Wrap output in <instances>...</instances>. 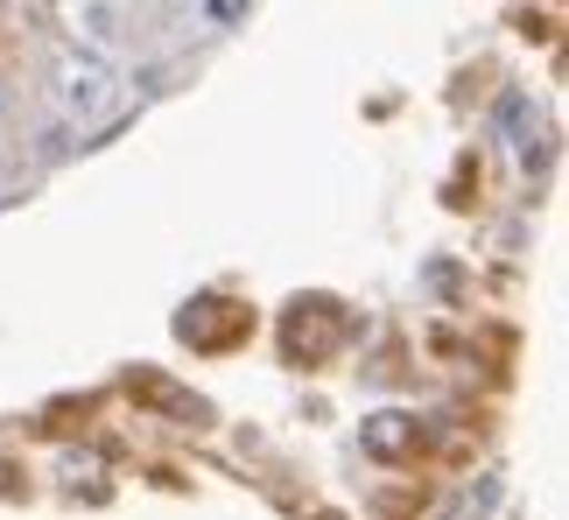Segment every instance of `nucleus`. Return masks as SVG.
<instances>
[{
    "label": "nucleus",
    "instance_id": "4",
    "mask_svg": "<svg viewBox=\"0 0 569 520\" xmlns=\"http://www.w3.org/2000/svg\"><path fill=\"white\" fill-rule=\"evenodd\" d=\"M8 120H14V84H8V71H0V134H8Z\"/></svg>",
    "mask_w": 569,
    "mask_h": 520
},
{
    "label": "nucleus",
    "instance_id": "1",
    "mask_svg": "<svg viewBox=\"0 0 569 520\" xmlns=\"http://www.w3.org/2000/svg\"><path fill=\"white\" fill-rule=\"evenodd\" d=\"M50 99L71 127H99L120 106V71L113 57L84 50V42H57L50 50Z\"/></svg>",
    "mask_w": 569,
    "mask_h": 520
},
{
    "label": "nucleus",
    "instance_id": "3",
    "mask_svg": "<svg viewBox=\"0 0 569 520\" xmlns=\"http://www.w3.org/2000/svg\"><path fill=\"white\" fill-rule=\"evenodd\" d=\"M408 443H422V422L415 416H401V408H380V416H366V450H373V458H401Z\"/></svg>",
    "mask_w": 569,
    "mask_h": 520
},
{
    "label": "nucleus",
    "instance_id": "2",
    "mask_svg": "<svg viewBox=\"0 0 569 520\" xmlns=\"http://www.w3.org/2000/svg\"><path fill=\"white\" fill-rule=\"evenodd\" d=\"M253 302H239V296H226V289H204V296H190L183 310H177V344L183 352H197V359H226V352H239V344L253 338Z\"/></svg>",
    "mask_w": 569,
    "mask_h": 520
},
{
    "label": "nucleus",
    "instance_id": "5",
    "mask_svg": "<svg viewBox=\"0 0 569 520\" xmlns=\"http://www.w3.org/2000/svg\"><path fill=\"white\" fill-rule=\"evenodd\" d=\"M0 177H8V162H0Z\"/></svg>",
    "mask_w": 569,
    "mask_h": 520
}]
</instances>
